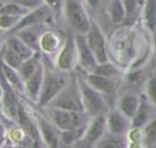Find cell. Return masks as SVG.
Returning a JSON list of instances; mask_svg holds the SVG:
<instances>
[{"instance_id": "1", "label": "cell", "mask_w": 156, "mask_h": 148, "mask_svg": "<svg viewBox=\"0 0 156 148\" xmlns=\"http://www.w3.org/2000/svg\"><path fill=\"white\" fill-rule=\"evenodd\" d=\"M45 116L60 130V131H69L84 127L88 124V119H90L85 113L71 111L63 109H56L46 106Z\"/></svg>"}, {"instance_id": "2", "label": "cell", "mask_w": 156, "mask_h": 148, "mask_svg": "<svg viewBox=\"0 0 156 148\" xmlns=\"http://www.w3.org/2000/svg\"><path fill=\"white\" fill-rule=\"evenodd\" d=\"M68 82H69L68 77H66L63 73H58L52 70H48L45 67L43 86H41V91H40L37 105L39 108H46L60 94V92L68 84Z\"/></svg>"}, {"instance_id": "3", "label": "cell", "mask_w": 156, "mask_h": 148, "mask_svg": "<svg viewBox=\"0 0 156 148\" xmlns=\"http://www.w3.org/2000/svg\"><path fill=\"white\" fill-rule=\"evenodd\" d=\"M77 83L79 87L84 113L89 117H93V116H96L99 114L108 111L107 100L101 93H99L93 87H90L84 78H78Z\"/></svg>"}, {"instance_id": "4", "label": "cell", "mask_w": 156, "mask_h": 148, "mask_svg": "<svg viewBox=\"0 0 156 148\" xmlns=\"http://www.w3.org/2000/svg\"><path fill=\"white\" fill-rule=\"evenodd\" d=\"M63 13L67 22L78 34H87L91 26V20L87 10L78 0H65L63 1Z\"/></svg>"}, {"instance_id": "5", "label": "cell", "mask_w": 156, "mask_h": 148, "mask_svg": "<svg viewBox=\"0 0 156 148\" xmlns=\"http://www.w3.org/2000/svg\"><path fill=\"white\" fill-rule=\"evenodd\" d=\"M48 106L84 113V108H83V103H82L80 92H79L77 80L74 82H68V84L60 92V94Z\"/></svg>"}, {"instance_id": "6", "label": "cell", "mask_w": 156, "mask_h": 148, "mask_svg": "<svg viewBox=\"0 0 156 148\" xmlns=\"http://www.w3.org/2000/svg\"><path fill=\"white\" fill-rule=\"evenodd\" d=\"M78 65V54H77V45L74 40V35L66 37L62 46L56 54L55 57V66L61 72H67L73 70Z\"/></svg>"}, {"instance_id": "7", "label": "cell", "mask_w": 156, "mask_h": 148, "mask_svg": "<svg viewBox=\"0 0 156 148\" xmlns=\"http://www.w3.org/2000/svg\"><path fill=\"white\" fill-rule=\"evenodd\" d=\"M34 119L37 122V127L39 131L41 143L45 144L46 148H62L60 143L61 131L43 114L35 113Z\"/></svg>"}, {"instance_id": "8", "label": "cell", "mask_w": 156, "mask_h": 148, "mask_svg": "<svg viewBox=\"0 0 156 148\" xmlns=\"http://www.w3.org/2000/svg\"><path fill=\"white\" fill-rule=\"evenodd\" d=\"M85 39H87L88 46L90 48V50L93 51V54L98 61V64L108 61V54H107L105 35H104L102 31L100 29V27L93 21H91L90 29L85 34Z\"/></svg>"}, {"instance_id": "9", "label": "cell", "mask_w": 156, "mask_h": 148, "mask_svg": "<svg viewBox=\"0 0 156 148\" xmlns=\"http://www.w3.org/2000/svg\"><path fill=\"white\" fill-rule=\"evenodd\" d=\"M106 133H107V119H106V113H102L89 119L85 126L83 139H85L91 144H96Z\"/></svg>"}, {"instance_id": "10", "label": "cell", "mask_w": 156, "mask_h": 148, "mask_svg": "<svg viewBox=\"0 0 156 148\" xmlns=\"http://www.w3.org/2000/svg\"><path fill=\"white\" fill-rule=\"evenodd\" d=\"M74 40L77 45V54H78V65L87 72L90 73L94 71V68L98 65V61L90 50V48L87 44L85 34H78L74 33Z\"/></svg>"}, {"instance_id": "11", "label": "cell", "mask_w": 156, "mask_h": 148, "mask_svg": "<svg viewBox=\"0 0 156 148\" xmlns=\"http://www.w3.org/2000/svg\"><path fill=\"white\" fill-rule=\"evenodd\" d=\"M50 13H51V10H50L46 5L43 4V5L39 6L38 9L32 10V11H28L24 16H22V17L20 18L18 23L16 24V27H15L10 33L12 34V33H16L17 31H21V29H23V28L41 24V23H44V22L50 17Z\"/></svg>"}, {"instance_id": "12", "label": "cell", "mask_w": 156, "mask_h": 148, "mask_svg": "<svg viewBox=\"0 0 156 148\" xmlns=\"http://www.w3.org/2000/svg\"><path fill=\"white\" fill-rule=\"evenodd\" d=\"M107 132L118 136H126L130 130V120L124 116L117 108L110 109L106 113Z\"/></svg>"}, {"instance_id": "13", "label": "cell", "mask_w": 156, "mask_h": 148, "mask_svg": "<svg viewBox=\"0 0 156 148\" xmlns=\"http://www.w3.org/2000/svg\"><path fill=\"white\" fill-rule=\"evenodd\" d=\"M84 80L87 81V83L90 87H93L95 91L101 93L105 98L106 97H113L117 93V89H118L117 80L102 77V76H99L95 73H87Z\"/></svg>"}, {"instance_id": "14", "label": "cell", "mask_w": 156, "mask_h": 148, "mask_svg": "<svg viewBox=\"0 0 156 148\" xmlns=\"http://www.w3.org/2000/svg\"><path fill=\"white\" fill-rule=\"evenodd\" d=\"M44 73H45V66L44 62L39 66V68L24 81V95L33 103L37 104L41 86H43V80H44Z\"/></svg>"}, {"instance_id": "15", "label": "cell", "mask_w": 156, "mask_h": 148, "mask_svg": "<svg viewBox=\"0 0 156 148\" xmlns=\"http://www.w3.org/2000/svg\"><path fill=\"white\" fill-rule=\"evenodd\" d=\"M151 104L152 103L147 99L146 95L140 97L139 106H138L134 116L130 120V128H143L154 117Z\"/></svg>"}, {"instance_id": "16", "label": "cell", "mask_w": 156, "mask_h": 148, "mask_svg": "<svg viewBox=\"0 0 156 148\" xmlns=\"http://www.w3.org/2000/svg\"><path fill=\"white\" fill-rule=\"evenodd\" d=\"M63 40L57 32L54 31H44L39 38V51L43 54H54L60 50Z\"/></svg>"}, {"instance_id": "17", "label": "cell", "mask_w": 156, "mask_h": 148, "mask_svg": "<svg viewBox=\"0 0 156 148\" xmlns=\"http://www.w3.org/2000/svg\"><path fill=\"white\" fill-rule=\"evenodd\" d=\"M0 77L20 95H24V81L20 76L18 71L0 61Z\"/></svg>"}, {"instance_id": "18", "label": "cell", "mask_w": 156, "mask_h": 148, "mask_svg": "<svg viewBox=\"0 0 156 148\" xmlns=\"http://www.w3.org/2000/svg\"><path fill=\"white\" fill-rule=\"evenodd\" d=\"M5 45L9 46V48H10L17 56H20L23 61L27 60V59H29L34 53H37V51L32 50V49H30L22 39H20L16 34H11L10 37H7L6 40H5Z\"/></svg>"}, {"instance_id": "19", "label": "cell", "mask_w": 156, "mask_h": 148, "mask_svg": "<svg viewBox=\"0 0 156 148\" xmlns=\"http://www.w3.org/2000/svg\"><path fill=\"white\" fill-rule=\"evenodd\" d=\"M139 103H140V97L135 94H124L118 99L117 109L129 120H132L139 106Z\"/></svg>"}, {"instance_id": "20", "label": "cell", "mask_w": 156, "mask_h": 148, "mask_svg": "<svg viewBox=\"0 0 156 148\" xmlns=\"http://www.w3.org/2000/svg\"><path fill=\"white\" fill-rule=\"evenodd\" d=\"M41 33L38 32L37 26H33V27H27L21 31H17L16 33H12V34H16L20 39H22L32 50L39 51V38Z\"/></svg>"}, {"instance_id": "21", "label": "cell", "mask_w": 156, "mask_h": 148, "mask_svg": "<svg viewBox=\"0 0 156 148\" xmlns=\"http://www.w3.org/2000/svg\"><path fill=\"white\" fill-rule=\"evenodd\" d=\"M41 62L43 61H41V53L40 51L34 53L29 59L24 60L22 62V65L20 66V68L17 70L18 73H20V76L22 77V80L26 81L27 78H29L39 68V66L41 65Z\"/></svg>"}, {"instance_id": "22", "label": "cell", "mask_w": 156, "mask_h": 148, "mask_svg": "<svg viewBox=\"0 0 156 148\" xmlns=\"http://www.w3.org/2000/svg\"><path fill=\"white\" fill-rule=\"evenodd\" d=\"M128 141L126 136L112 135L107 132L96 144V148H127Z\"/></svg>"}, {"instance_id": "23", "label": "cell", "mask_w": 156, "mask_h": 148, "mask_svg": "<svg viewBox=\"0 0 156 148\" xmlns=\"http://www.w3.org/2000/svg\"><path fill=\"white\" fill-rule=\"evenodd\" d=\"M143 18L146 27L154 32L156 29V0H145L143 7Z\"/></svg>"}, {"instance_id": "24", "label": "cell", "mask_w": 156, "mask_h": 148, "mask_svg": "<svg viewBox=\"0 0 156 148\" xmlns=\"http://www.w3.org/2000/svg\"><path fill=\"white\" fill-rule=\"evenodd\" d=\"M0 61L15 70H18L23 62V60L20 56H17L9 46H6L5 43L0 46Z\"/></svg>"}, {"instance_id": "25", "label": "cell", "mask_w": 156, "mask_h": 148, "mask_svg": "<svg viewBox=\"0 0 156 148\" xmlns=\"http://www.w3.org/2000/svg\"><path fill=\"white\" fill-rule=\"evenodd\" d=\"M87 126V125H85ZM85 126L77 128V130H69V131H61L60 133V143L62 148H71L78 139L83 138Z\"/></svg>"}, {"instance_id": "26", "label": "cell", "mask_w": 156, "mask_h": 148, "mask_svg": "<svg viewBox=\"0 0 156 148\" xmlns=\"http://www.w3.org/2000/svg\"><path fill=\"white\" fill-rule=\"evenodd\" d=\"M108 15H110L111 21L116 24L122 23L127 18L126 9L123 6L122 0H111L108 5Z\"/></svg>"}, {"instance_id": "27", "label": "cell", "mask_w": 156, "mask_h": 148, "mask_svg": "<svg viewBox=\"0 0 156 148\" xmlns=\"http://www.w3.org/2000/svg\"><path fill=\"white\" fill-rule=\"evenodd\" d=\"M90 73H95V75H99V76H102V77L117 80V77L119 76V70L115 64H112L110 61H106V62L98 64L96 67L94 68V71L90 72Z\"/></svg>"}, {"instance_id": "28", "label": "cell", "mask_w": 156, "mask_h": 148, "mask_svg": "<svg viewBox=\"0 0 156 148\" xmlns=\"http://www.w3.org/2000/svg\"><path fill=\"white\" fill-rule=\"evenodd\" d=\"M28 12L24 7L18 5L16 1H9V2H0V15H11V16H24Z\"/></svg>"}, {"instance_id": "29", "label": "cell", "mask_w": 156, "mask_h": 148, "mask_svg": "<svg viewBox=\"0 0 156 148\" xmlns=\"http://www.w3.org/2000/svg\"><path fill=\"white\" fill-rule=\"evenodd\" d=\"M143 135H144V143L146 147H151L156 143V116H154L144 127H143Z\"/></svg>"}, {"instance_id": "30", "label": "cell", "mask_w": 156, "mask_h": 148, "mask_svg": "<svg viewBox=\"0 0 156 148\" xmlns=\"http://www.w3.org/2000/svg\"><path fill=\"white\" fill-rule=\"evenodd\" d=\"M20 16H11V15H0V31L11 32L20 21Z\"/></svg>"}, {"instance_id": "31", "label": "cell", "mask_w": 156, "mask_h": 148, "mask_svg": "<svg viewBox=\"0 0 156 148\" xmlns=\"http://www.w3.org/2000/svg\"><path fill=\"white\" fill-rule=\"evenodd\" d=\"M145 92L147 99L152 103V105L156 106V76H151L145 86Z\"/></svg>"}, {"instance_id": "32", "label": "cell", "mask_w": 156, "mask_h": 148, "mask_svg": "<svg viewBox=\"0 0 156 148\" xmlns=\"http://www.w3.org/2000/svg\"><path fill=\"white\" fill-rule=\"evenodd\" d=\"M144 1H145V0H122L123 6H124V9H126L127 17L133 16Z\"/></svg>"}, {"instance_id": "33", "label": "cell", "mask_w": 156, "mask_h": 148, "mask_svg": "<svg viewBox=\"0 0 156 148\" xmlns=\"http://www.w3.org/2000/svg\"><path fill=\"white\" fill-rule=\"evenodd\" d=\"M13 1H16L18 5H21L22 7H24L28 11L35 10V9H38L39 6L43 5L41 0H13Z\"/></svg>"}, {"instance_id": "34", "label": "cell", "mask_w": 156, "mask_h": 148, "mask_svg": "<svg viewBox=\"0 0 156 148\" xmlns=\"http://www.w3.org/2000/svg\"><path fill=\"white\" fill-rule=\"evenodd\" d=\"M44 5H46L51 11H58L63 7L65 0H41Z\"/></svg>"}, {"instance_id": "35", "label": "cell", "mask_w": 156, "mask_h": 148, "mask_svg": "<svg viewBox=\"0 0 156 148\" xmlns=\"http://www.w3.org/2000/svg\"><path fill=\"white\" fill-rule=\"evenodd\" d=\"M71 148H96V147H95V144H91V143L87 142L85 139L80 138V139H78Z\"/></svg>"}, {"instance_id": "36", "label": "cell", "mask_w": 156, "mask_h": 148, "mask_svg": "<svg viewBox=\"0 0 156 148\" xmlns=\"http://www.w3.org/2000/svg\"><path fill=\"white\" fill-rule=\"evenodd\" d=\"M7 138V130L2 122H0V141H5Z\"/></svg>"}, {"instance_id": "37", "label": "cell", "mask_w": 156, "mask_h": 148, "mask_svg": "<svg viewBox=\"0 0 156 148\" xmlns=\"http://www.w3.org/2000/svg\"><path fill=\"white\" fill-rule=\"evenodd\" d=\"M99 2H100V0H85V4H87L90 9L96 7V6L99 5Z\"/></svg>"}, {"instance_id": "38", "label": "cell", "mask_w": 156, "mask_h": 148, "mask_svg": "<svg viewBox=\"0 0 156 148\" xmlns=\"http://www.w3.org/2000/svg\"><path fill=\"white\" fill-rule=\"evenodd\" d=\"M1 148H15V144H12L9 139H6V141L4 142V144L1 146Z\"/></svg>"}, {"instance_id": "39", "label": "cell", "mask_w": 156, "mask_h": 148, "mask_svg": "<svg viewBox=\"0 0 156 148\" xmlns=\"http://www.w3.org/2000/svg\"><path fill=\"white\" fill-rule=\"evenodd\" d=\"M2 97H4V86H2V83H1V81H0V102H1Z\"/></svg>"}, {"instance_id": "40", "label": "cell", "mask_w": 156, "mask_h": 148, "mask_svg": "<svg viewBox=\"0 0 156 148\" xmlns=\"http://www.w3.org/2000/svg\"><path fill=\"white\" fill-rule=\"evenodd\" d=\"M15 148H30V147H27V146H15Z\"/></svg>"}, {"instance_id": "41", "label": "cell", "mask_w": 156, "mask_h": 148, "mask_svg": "<svg viewBox=\"0 0 156 148\" xmlns=\"http://www.w3.org/2000/svg\"><path fill=\"white\" fill-rule=\"evenodd\" d=\"M6 139H7V138H6ZM6 139H5V141H6ZM5 141H0V148H1V146L4 144V142H5Z\"/></svg>"}, {"instance_id": "42", "label": "cell", "mask_w": 156, "mask_h": 148, "mask_svg": "<svg viewBox=\"0 0 156 148\" xmlns=\"http://www.w3.org/2000/svg\"><path fill=\"white\" fill-rule=\"evenodd\" d=\"M155 45H156V37H155Z\"/></svg>"}]
</instances>
